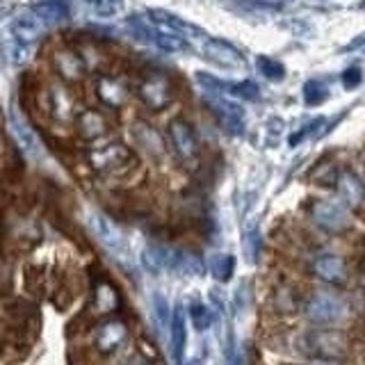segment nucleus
Returning a JSON list of instances; mask_svg holds the SVG:
<instances>
[{
	"label": "nucleus",
	"instance_id": "nucleus-16",
	"mask_svg": "<svg viewBox=\"0 0 365 365\" xmlns=\"http://www.w3.org/2000/svg\"><path fill=\"white\" fill-rule=\"evenodd\" d=\"M313 274L327 283H345L347 265L338 254H322L313 260Z\"/></svg>",
	"mask_w": 365,
	"mask_h": 365
},
{
	"label": "nucleus",
	"instance_id": "nucleus-1",
	"mask_svg": "<svg viewBox=\"0 0 365 365\" xmlns=\"http://www.w3.org/2000/svg\"><path fill=\"white\" fill-rule=\"evenodd\" d=\"M89 167L103 176L121 174L128 167L135 165V155L130 151V146H125L121 142H103L89 148L87 153Z\"/></svg>",
	"mask_w": 365,
	"mask_h": 365
},
{
	"label": "nucleus",
	"instance_id": "nucleus-31",
	"mask_svg": "<svg viewBox=\"0 0 365 365\" xmlns=\"http://www.w3.org/2000/svg\"><path fill=\"white\" fill-rule=\"evenodd\" d=\"M212 272H215V277L222 279V281L231 279V274H233V256H228V254L217 256L215 265H212Z\"/></svg>",
	"mask_w": 365,
	"mask_h": 365
},
{
	"label": "nucleus",
	"instance_id": "nucleus-2",
	"mask_svg": "<svg viewBox=\"0 0 365 365\" xmlns=\"http://www.w3.org/2000/svg\"><path fill=\"white\" fill-rule=\"evenodd\" d=\"M302 351L315 361H342L347 354V342L336 331H313L304 336Z\"/></svg>",
	"mask_w": 365,
	"mask_h": 365
},
{
	"label": "nucleus",
	"instance_id": "nucleus-36",
	"mask_svg": "<svg viewBox=\"0 0 365 365\" xmlns=\"http://www.w3.org/2000/svg\"><path fill=\"white\" fill-rule=\"evenodd\" d=\"M347 48H349V51H356V48H365V34H359V37H356V39H354V41H349V43H347Z\"/></svg>",
	"mask_w": 365,
	"mask_h": 365
},
{
	"label": "nucleus",
	"instance_id": "nucleus-11",
	"mask_svg": "<svg viewBox=\"0 0 365 365\" xmlns=\"http://www.w3.org/2000/svg\"><path fill=\"white\" fill-rule=\"evenodd\" d=\"M148 19H151L158 28H163L167 32H174V34H178V37L187 39V41L205 39V32L199 26H194V23L180 19L176 14H171V11H167V9H148Z\"/></svg>",
	"mask_w": 365,
	"mask_h": 365
},
{
	"label": "nucleus",
	"instance_id": "nucleus-37",
	"mask_svg": "<svg viewBox=\"0 0 365 365\" xmlns=\"http://www.w3.org/2000/svg\"><path fill=\"white\" fill-rule=\"evenodd\" d=\"M277 3H288V0H277Z\"/></svg>",
	"mask_w": 365,
	"mask_h": 365
},
{
	"label": "nucleus",
	"instance_id": "nucleus-15",
	"mask_svg": "<svg viewBox=\"0 0 365 365\" xmlns=\"http://www.w3.org/2000/svg\"><path fill=\"white\" fill-rule=\"evenodd\" d=\"M96 94L112 110H119L128 103V87L114 76H98L96 78Z\"/></svg>",
	"mask_w": 365,
	"mask_h": 365
},
{
	"label": "nucleus",
	"instance_id": "nucleus-6",
	"mask_svg": "<svg viewBox=\"0 0 365 365\" xmlns=\"http://www.w3.org/2000/svg\"><path fill=\"white\" fill-rule=\"evenodd\" d=\"M311 217H313V222L327 233H342L349 226L347 210L342 208L340 203L329 201V199L315 201L311 205Z\"/></svg>",
	"mask_w": 365,
	"mask_h": 365
},
{
	"label": "nucleus",
	"instance_id": "nucleus-17",
	"mask_svg": "<svg viewBox=\"0 0 365 365\" xmlns=\"http://www.w3.org/2000/svg\"><path fill=\"white\" fill-rule=\"evenodd\" d=\"M338 190H340V197L345 199V203L351 210H356V212L365 210V185L354 171H342L338 176Z\"/></svg>",
	"mask_w": 365,
	"mask_h": 365
},
{
	"label": "nucleus",
	"instance_id": "nucleus-21",
	"mask_svg": "<svg viewBox=\"0 0 365 365\" xmlns=\"http://www.w3.org/2000/svg\"><path fill=\"white\" fill-rule=\"evenodd\" d=\"M53 64H55V71L60 73L64 80H80L85 76V62L80 60V55L73 51H60L53 55Z\"/></svg>",
	"mask_w": 365,
	"mask_h": 365
},
{
	"label": "nucleus",
	"instance_id": "nucleus-12",
	"mask_svg": "<svg viewBox=\"0 0 365 365\" xmlns=\"http://www.w3.org/2000/svg\"><path fill=\"white\" fill-rule=\"evenodd\" d=\"M46 32V21L37 16L30 9L28 14H19L9 23V39L14 41H26V43H37Z\"/></svg>",
	"mask_w": 365,
	"mask_h": 365
},
{
	"label": "nucleus",
	"instance_id": "nucleus-28",
	"mask_svg": "<svg viewBox=\"0 0 365 365\" xmlns=\"http://www.w3.org/2000/svg\"><path fill=\"white\" fill-rule=\"evenodd\" d=\"M7 53H9V60L14 62V64H26L32 57V53H34V43L9 39L7 41Z\"/></svg>",
	"mask_w": 365,
	"mask_h": 365
},
{
	"label": "nucleus",
	"instance_id": "nucleus-26",
	"mask_svg": "<svg viewBox=\"0 0 365 365\" xmlns=\"http://www.w3.org/2000/svg\"><path fill=\"white\" fill-rule=\"evenodd\" d=\"M119 306V294L110 283H101L94 292V311L96 313H112Z\"/></svg>",
	"mask_w": 365,
	"mask_h": 365
},
{
	"label": "nucleus",
	"instance_id": "nucleus-8",
	"mask_svg": "<svg viewBox=\"0 0 365 365\" xmlns=\"http://www.w3.org/2000/svg\"><path fill=\"white\" fill-rule=\"evenodd\" d=\"M167 137H169V144L174 148V153L178 155V160H182V163L197 160L199 142H197V137H194V130L185 121H171L167 128Z\"/></svg>",
	"mask_w": 365,
	"mask_h": 365
},
{
	"label": "nucleus",
	"instance_id": "nucleus-14",
	"mask_svg": "<svg viewBox=\"0 0 365 365\" xmlns=\"http://www.w3.org/2000/svg\"><path fill=\"white\" fill-rule=\"evenodd\" d=\"M176 256L178 251L165 247V245H148L142 251V265L151 274H163V272H174L176 267Z\"/></svg>",
	"mask_w": 365,
	"mask_h": 365
},
{
	"label": "nucleus",
	"instance_id": "nucleus-29",
	"mask_svg": "<svg viewBox=\"0 0 365 365\" xmlns=\"http://www.w3.org/2000/svg\"><path fill=\"white\" fill-rule=\"evenodd\" d=\"M304 98L308 106H319L329 98V87L319 80H308L306 87H304Z\"/></svg>",
	"mask_w": 365,
	"mask_h": 365
},
{
	"label": "nucleus",
	"instance_id": "nucleus-25",
	"mask_svg": "<svg viewBox=\"0 0 365 365\" xmlns=\"http://www.w3.org/2000/svg\"><path fill=\"white\" fill-rule=\"evenodd\" d=\"M203 269H205V265H203L201 256L192 254V251H178L174 272H178L180 277H201Z\"/></svg>",
	"mask_w": 365,
	"mask_h": 365
},
{
	"label": "nucleus",
	"instance_id": "nucleus-19",
	"mask_svg": "<svg viewBox=\"0 0 365 365\" xmlns=\"http://www.w3.org/2000/svg\"><path fill=\"white\" fill-rule=\"evenodd\" d=\"M76 123H78V130L83 137H87V140H98V137H103L108 133V117L98 110H85L80 112L76 117Z\"/></svg>",
	"mask_w": 365,
	"mask_h": 365
},
{
	"label": "nucleus",
	"instance_id": "nucleus-35",
	"mask_svg": "<svg viewBox=\"0 0 365 365\" xmlns=\"http://www.w3.org/2000/svg\"><path fill=\"white\" fill-rule=\"evenodd\" d=\"M87 3L94 9L103 11V14H112V11L119 7V0H87Z\"/></svg>",
	"mask_w": 365,
	"mask_h": 365
},
{
	"label": "nucleus",
	"instance_id": "nucleus-22",
	"mask_svg": "<svg viewBox=\"0 0 365 365\" xmlns=\"http://www.w3.org/2000/svg\"><path fill=\"white\" fill-rule=\"evenodd\" d=\"M51 108H53V117L57 121H71L76 114V103L71 91L64 85H53L51 87Z\"/></svg>",
	"mask_w": 365,
	"mask_h": 365
},
{
	"label": "nucleus",
	"instance_id": "nucleus-18",
	"mask_svg": "<svg viewBox=\"0 0 365 365\" xmlns=\"http://www.w3.org/2000/svg\"><path fill=\"white\" fill-rule=\"evenodd\" d=\"M7 121H9V133L14 135V140L26 148L30 155H41V144L37 140V135L26 123V119L21 117L16 110H9L7 114Z\"/></svg>",
	"mask_w": 365,
	"mask_h": 365
},
{
	"label": "nucleus",
	"instance_id": "nucleus-9",
	"mask_svg": "<svg viewBox=\"0 0 365 365\" xmlns=\"http://www.w3.org/2000/svg\"><path fill=\"white\" fill-rule=\"evenodd\" d=\"M203 57L224 68H245L247 60L233 43L226 39H203Z\"/></svg>",
	"mask_w": 365,
	"mask_h": 365
},
{
	"label": "nucleus",
	"instance_id": "nucleus-3",
	"mask_svg": "<svg viewBox=\"0 0 365 365\" xmlns=\"http://www.w3.org/2000/svg\"><path fill=\"white\" fill-rule=\"evenodd\" d=\"M347 306L334 292H315L311 299L306 302V317L313 324H338L340 319H345Z\"/></svg>",
	"mask_w": 365,
	"mask_h": 365
},
{
	"label": "nucleus",
	"instance_id": "nucleus-13",
	"mask_svg": "<svg viewBox=\"0 0 365 365\" xmlns=\"http://www.w3.org/2000/svg\"><path fill=\"white\" fill-rule=\"evenodd\" d=\"M125 338H128V327H125L121 319H108V322L96 327L94 342L98 351L114 354L125 342Z\"/></svg>",
	"mask_w": 365,
	"mask_h": 365
},
{
	"label": "nucleus",
	"instance_id": "nucleus-4",
	"mask_svg": "<svg viewBox=\"0 0 365 365\" xmlns=\"http://www.w3.org/2000/svg\"><path fill=\"white\" fill-rule=\"evenodd\" d=\"M137 96L148 110L160 112L174 103V87H171V80L165 73H148L137 85Z\"/></svg>",
	"mask_w": 365,
	"mask_h": 365
},
{
	"label": "nucleus",
	"instance_id": "nucleus-27",
	"mask_svg": "<svg viewBox=\"0 0 365 365\" xmlns=\"http://www.w3.org/2000/svg\"><path fill=\"white\" fill-rule=\"evenodd\" d=\"M256 64H258V71L265 76L267 80H274V83H281V80L285 78V68L281 62L272 60V57L267 55H258L256 57Z\"/></svg>",
	"mask_w": 365,
	"mask_h": 365
},
{
	"label": "nucleus",
	"instance_id": "nucleus-23",
	"mask_svg": "<svg viewBox=\"0 0 365 365\" xmlns=\"http://www.w3.org/2000/svg\"><path fill=\"white\" fill-rule=\"evenodd\" d=\"M30 9L37 16H41L46 23H60L71 16V5H68V0H37V3L30 5Z\"/></svg>",
	"mask_w": 365,
	"mask_h": 365
},
{
	"label": "nucleus",
	"instance_id": "nucleus-24",
	"mask_svg": "<svg viewBox=\"0 0 365 365\" xmlns=\"http://www.w3.org/2000/svg\"><path fill=\"white\" fill-rule=\"evenodd\" d=\"M228 7L245 16H272L281 11L283 3H277V0H231Z\"/></svg>",
	"mask_w": 365,
	"mask_h": 365
},
{
	"label": "nucleus",
	"instance_id": "nucleus-30",
	"mask_svg": "<svg viewBox=\"0 0 365 365\" xmlns=\"http://www.w3.org/2000/svg\"><path fill=\"white\" fill-rule=\"evenodd\" d=\"M190 315H192L194 327H197L199 331H205V329L210 327V322H212V315L208 311V306H203L201 302H194L190 306Z\"/></svg>",
	"mask_w": 365,
	"mask_h": 365
},
{
	"label": "nucleus",
	"instance_id": "nucleus-20",
	"mask_svg": "<svg viewBox=\"0 0 365 365\" xmlns=\"http://www.w3.org/2000/svg\"><path fill=\"white\" fill-rule=\"evenodd\" d=\"M171 354H174V361L180 363L182 354H185L187 345V324H185V313H182V306L178 304L171 313Z\"/></svg>",
	"mask_w": 365,
	"mask_h": 365
},
{
	"label": "nucleus",
	"instance_id": "nucleus-34",
	"mask_svg": "<svg viewBox=\"0 0 365 365\" xmlns=\"http://www.w3.org/2000/svg\"><path fill=\"white\" fill-rule=\"evenodd\" d=\"M361 80H363L361 68H356V66H351V68H347L345 73H342V85H345L347 89L359 87V85H361Z\"/></svg>",
	"mask_w": 365,
	"mask_h": 365
},
{
	"label": "nucleus",
	"instance_id": "nucleus-38",
	"mask_svg": "<svg viewBox=\"0 0 365 365\" xmlns=\"http://www.w3.org/2000/svg\"><path fill=\"white\" fill-rule=\"evenodd\" d=\"M363 53H365V48H363Z\"/></svg>",
	"mask_w": 365,
	"mask_h": 365
},
{
	"label": "nucleus",
	"instance_id": "nucleus-7",
	"mask_svg": "<svg viewBox=\"0 0 365 365\" xmlns=\"http://www.w3.org/2000/svg\"><path fill=\"white\" fill-rule=\"evenodd\" d=\"M205 106L210 108V112L215 114L217 119L222 121L224 128L231 135H242L245 133V110L237 106V103L220 96H205Z\"/></svg>",
	"mask_w": 365,
	"mask_h": 365
},
{
	"label": "nucleus",
	"instance_id": "nucleus-32",
	"mask_svg": "<svg viewBox=\"0 0 365 365\" xmlns=\"http://www.w3.org/2000/svg\"><path fill=\"white\" fill-rule=\"evenodd\" d=\"M153 308H155V317L160 324H167L169 319V306H167V299L163 294H153Z\"/></svg>",
	"mask_w": 365,
	"mask_h": 365
},
{
	"label": "nucleus",
	"instance_id": "nucleus-5",
	"mask_svg": "<svg viewBox=\"0 0 365 365\" xmlns=\"http://www.w3.org/2000/svg\"><path fill=\"white\" fill-rule=\"evenodd\" d=\"M197 83L208 94H226L245 101H256L260 96V87L256 83H251V80H245V83H226V80H220L210 73H197Z\"/></svg>",
	"mask_w": 365,
	"mask_h": 365
},
{
	"label": "nucleus",
	"instance_id": "nucleus-33",
	"mask_svg": "<svg viewBox=\"0 0 365 365\" xmlns=\"http://www.w3.org/2000/svg\"><path fill=\"white\" fill-rule=\"evenodd\" d=\"M245 251H247V260L254 262L258 256V231H249L245 237Z\"/></svg>",
	"mask_w": 365,
	"mask_h": 365
},
{
	"label": "nucleus",
	"instance_id": "nucleus-10",
	"mask_svg": "<svg viewBox=\"0 0 365 365\" xmlns=\"http://www.w3.org/2000/svg\"><path fill=\"white\" fill-rule=\"evenodd\" d=\"M87 222H89L91 233H94L108 249H112L114 254H125V237H123V231L110 220L108 215H103V212H89V220Z\"/></svg>",
	"mask_w": 365,
	"mask_h": 365
}]
</instances>
